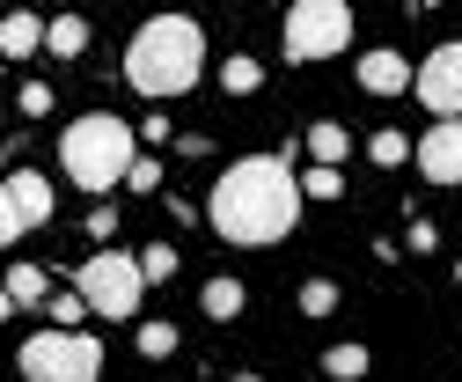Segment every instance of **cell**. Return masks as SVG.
<instances>
[{"mask_svg":"<svg viewBox=\"0 0 462 382\" xmlns=\"http://www.w3.org/2000/svg\"><path fill=\"white\" fill-rule=\"evenodd\" d=\"M206 221L227 243H279L301 221V184H294V170L279 154H243V162L220 170V184L206 199Z\"/></svg>","mask_w":462,"mask_h":382,"instance_id":"obj_1","label":"cell"},{"mask_svg":"<svg viewBox=\"0 0 462 382\" xmlns=\"http://www.w3.org/2000/svg\"><path fill=\"white\" fill-rule=\"evenodd\" d=\"M206 67V30L191 15H154L140 23V37L125 44V81L147 96V103H169V96H184Z\"/></svg>","mask_w":462,"mask_h":382,"instance_id":"obj_2","label":"cell"},{"mask_svg":"<svg viewBox=\"0 0 462 382\" xmlns=\"http://www.w3.org/2000/svg\"><path fill=\"white\" fill-rule=\"evenodd\" d=\"M133 162H140V133H133L125 118H110V111L74 118L67 140H60V170H67L81 191H118Z\"/></svg>","mask_w":462,"mask_h":382,"instance_id":"obj_3","label":"cell"},{"mask_svg":"<svg viewBox=\"0 0 462 382\" xmlns=\"http://www.w3.org/2000/svg\"><path fill=\"white\" fill-rule=\"evenodd\" d=\"M103 375V346L88 331H37L23 346V382H96Z\"/></svg>","mask_w":462,"mask_h":382,"instance_id":"obj_4","label":"cell"},{"mask_svg":"<svg viewBox=\"0 0 462 382\" xmlns=\"http://www.w3.org/2000/svg\"><path fill=\"white\" fill-rule=\"evenodd\" d=\"M74 294L88 302V316H133V309H140V294H147L140 257H125V250H96V257L81 265Z\"/></svg>","mask_w":462,"mask_h":382,"instance_id":"obj_5","label":"cell"},{"mask_svg":"<svg viewBox=\"0 0 462 382\" xmlns=\"http://www.w3.org/2000/svg\"><path fill=\"white\" fill-rule=\"evenodd\" d=\"M353 37V8L345 0H294L286 8V60H330Z\"/></svg>","mask_w":462,"mask_h":382,"instance_id":"obj_6","label":"cell"},{"mask_svg":"<svg viewBox=\"0 0 462 382\" xmlns=\"http://www.w3.org/2000/svg\"><path fill=\"white\" fill-rule=\"evenodd\" d=\"M411 89H419V103L448 126V118H462V44H440V51H426V67L411 74Z\"/></svg>","mask_w":462,"mask_h":382,"instance_id":"obj_7","label":"cell"},{"mask_svg":"<svg viewBox=\"0 0 462 382\" xmlns=\"http://www.w3.org/2000/svg\"><path fill=\"white\" fill-rule=\"evenodd\" d=\"M419 170H426L433 184H462V118L419 133Z\"/></svg>","mask_w":462,"mask_h":382,"instance_id":"obj_8","label":"cell"},{"mask_svg":"<svg viewBox=\"0 0 462 382\" xmlns=\"http://www.w3.org/2000/svg\"><path fill=\"white\" fill-rule=\"evenodd\" d=\"M0 191H8V206H15V221H23V228H44V221H51V206H60V199H51V184H44L37 170H15Z\"/></svg>","mask_w":462,"mask_h":382,"instance_id":"obj_9","label":"cell"},{"mask_svg":"<svg viewBox=\"0 0 462 382\" xmlns=\"http://www.w3.org/2000/svg\"><path fill=\"white\" fill-rule=\"evenodd\" d=\"M360 89L367 96H403L411 89V60H403V51H367L360 60Z\"/></svg>","mask_w":462,"mask_h":382,"instance_id":"obj_10","label":"cell"},{"mask_svg":"<svg viewBox=\"0 0 462 382\" xmlns=\"http://www.w3.org/2000/svg\"><path fill=\"white\" fill-rule=\"evenodd\" d=\"M44 51V15H0V60H30Z\"/></svg>","mask_w":462,"mask_h":382,"instance_id":"obj_11","label":"cell"},{"mask_svg":"<svg viewBox=\"0 0 462 382\" xmlns=\"http://www.w3.org/2000/svg\"><path fill=\"white\" fill-rule=\"evenodd\" d=\"M199 309H206L213 323H236V316L250 309V294H243V280H227V272H220V280H206V294H199Z\"/></svg>","mask_w":462,"mask_h":382,"instance_id":"obj_12","label":"cell"},{"mask_svg":"<svg viewBox=\"0 0 462 382\" xmlns=\"http://www.w3.org/2000/svg\"><path fill=\"white\" fill-rule=\"evenodd\" d=\"M44 51H51V60H81V51H88V23H81V15L44 23Z\"/></svg>","mask_w":462,"mask_h":382,"instance_id":"obj_13","label":"cell"},{"mask_svg":"<svg viewBox=\"0 0 462 382\" xmlns=\"http://www.w3.org/2000/svg\"><path fill=\"white\" fill-rule=\"evenodd\" d=\"M345 147H353V133H345V126H309V154H316V170H337V162H345Z\"/></svg>","mask_w":462,"mask_h":382,"instance_id":"obj_14","label":"cell"},{"mask_svg":"<svg viewBox=\"0 0 462 382\" xmlns=\"http://www.w3.org/2000/svg\"><path fill=\"white\" fill-rule=\"evenodd\" d=\"M367 162H374V170H403V162H411V133H396V126H382V133L367 140Z\"/></svg>","mask_w":462,"mask_h":382,"instance_id":"obj_15","label":"cell"},{"mask_svg":"<svg viewBox=\"0 0 462 382\" xmlns=\"http://www.w3.org/2000/svg\"><path fill=\"white\" fill-rule=\"evenodd\" d=\"M0 287H8V302H15V309H23V302H51V280H44V265H15Z\"/></svg>","mask_w":462,"mask_h":382,"instance_id":"obj_16","label":"cell"},{"mask_svg":"<svg viewBox=\"0 0 462 382\" xmlns=\"http://www.w3.org/2000/svg\"><path fill=\"white\" fill-rule=\"evenodd\" d=\"M220 89H227V96H257V89H264V67L250 60V51H236V60L220 67Z\"/></svg>","mask_w":462,"mask_h":382,"instance_id":"obj_17","label":"cell"},{"mask_svg":"<svg viewBox=\"0 0 462 382\" xmlns=\"http://www.w3.org/2000/svg\"><path fill=\"white\" fill-rule=\"evenodd\" d=\"M323 375H330V382H360V375H367V346H330V353H323Z\"/></svg>","mask_w":462,"mask_h":382,"instance_id":"obj_18","label":"cell"},{"mask_svg":"<svg viewBox=\"0 0 462 382\" xmlns=\"http://www.w3.org/2000/svg\"><path fill=\"white\" fill-rule=\"evenodd\" d=\"M44 316H51V331H81L88 302H81V294H51V302H44Z\"/></svg>","mask_w":462,"mask_h":382,"instance_id":"obj_19","label":"cell"},{"mask_svg":"<svg viewBox=\"0 0 462 382\" xmlns=\"http://www.w3.org/2000/svg\"><path fill=\"white\" fill-rule=\"evenodd\" d=\"M140 353H147V360H169V353H177V323H162V316L140 323Z\"/></svg>","mask_w":462,"mask_h":382,"instance_id":"obj_20","label":"cell"},{"mask_svg":"<svg viewBox=\"0 0 462 382\" xmlns=\"http://www.w3.org/2000/svg\"><path fill=\"white\" fill-rule=\"evenodd\" d=\"M140 280H147V287H154V280H177V250H169V243L140 250Z\"/></svg>","mask_w":462,"mask_h":382,"instance_id":"obj_21","label":"cell"},{"mask_svg":"<svg viewBox=\"0 0 462 382\" xmlns=\"http://www.w3.org/2000/svg\"><path fill=\"white\" fill-rule=\"evenodd\" d=\"M330 309H337V287L330 280H309L301 287V316H330Z\"/></svg>","mask_w":462,"mask_h":382,"instance_id":"obj_22","label":"cell"},{"mask_svg":"<svg viewBox=\"0 0 462 382\" xmlns=\"http://www.w3.org/2000/svg\"><path fill=\"white\" fill-rule=\"evenodd\" d=\"M301 184V199H337L345 184H337V170H309V177H294Z\"/></svg>","mask_w":462,"mask_h":382,"instance_id":"obj_23","label":"cell"},{"mask_svg":"<svg viewBox=\"0 0 462 382\" xmlns=\"http://www.w3.org/2000/svg\"><path fill=\"white\" fill-rule=\"evenodd\" d=\"M15 103H23V118H44V111H51V89H44V81H23Z\"/></svg>","mask_w":462,"mask_h":382,"instance_id":"obj_24","label":"cell"},{"mask_svg":"<svg viewBox=\"0 0 462 382\" xmlns=\"http://www.w3.org/2000/svg\"><path fill=\"white\" fill-rule=\"evenodd\" d=\"M125 184H133V191H162V162H147V154H140L133 170H125Z\"/></svg>","mask_w":462,"mask_h":382,"instance_id":"obj_25","label":"cell"},{"mask_svg":"<svg viewBox=\"0 0 462 382\" xmlns=\"http://www.w3.org/2000/svg\"><path fill=\"white\" fill-rule=\"evenodd\" d=\"M15 236H23V221H15V206H8V191H0V250H8Z\"/></svg>","mask_w":462,"mask_h":382,"instance_id":"obj_26","label":"cell"},{"mask_svg":"<svg viewBox=\"0 0 462 382\" xmlns=\"http://www.w3.org/2000/svg\"><path fill=\"white\" fill-rule=\"evenodd\" d=\"M8 316H15V302H8V287H0V323H8Z\"/></svg>","mask_w":462,"mask_h":382,"instance_id":"obj_27","label":"cell"}]
</instances>
